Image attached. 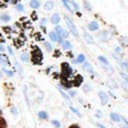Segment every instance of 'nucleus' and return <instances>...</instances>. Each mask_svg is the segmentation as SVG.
Masks as SVG:
<instances>
[{"label":"nucleus","instance_id":"7ed1b4c3","mask_svg":"<svg viewBox=\"0 0 128 128\" xmlns=\"http://www.w3.org/2000/svg\"><path fill=\"white\" fill-rule=\"evenodd\" d=\"M64 19H65V21H66V25H67V27L69 28V30H70V32L74 35V36H78V31H77V28L75 27V25H74V23L67 17V16H65L64 17Z\"/></svg>","mask_w":128,"mask_h":128},{"label":"nucleus","instance_id":"0eeeda50","mask_svg":"<svg viewBox=\"0 0 128 128\" xmlns=\"http://www.w3.org/2000/svg\"><path fill=\"white\" fill-rule=\"evenodd\" d=\"M82 81H83V77L81 75H76L75 78H74V80H72V84L74 86H80V84L82 83Z\"/></svg>","mask_w":128,"mask_h":128},{"label":"nucleus","instance_id":"2eb2a0df","mask_svg":"<svg viewBox=\"0 0 128 128\" xmlns=\"http://www.w3.org/2000/svg\"><path fill=\"white\" fill-rule=\"evenodd\" d=\"M53 7H54V4H53L52 1H48V2H46L45 5H44L45 10H51V9H53Z\"/></svg>","mask_w":128,"mask_h":128},{"label":"nucleus","instance_id":"2f4dec72","mask_svg":"<svg viewBox=\"0 0 128 128\" xmlns=\"http://www.w3.org/2000/svg\"><path fill=\"white\" fill-rule=\"evenodd\" d=\"M122 120H123V121L125 122V124L128 126V121H127V119H126V118H124V117H122Z\"/></svg>","mask_w":128,"mask_h":128},{"label":"nucleus","instance_id":"f8f14e48","mask_svg":"<svg viewBox=\"0 0 128 128\" xmlns=\"http://www.w3.org/2000/svg\"><path fill=\"white\" fill-rule=\"evenodd\" d=\"M110 118H111V120L114 121V122H119V121L121 120L120 115L117 114V113H115V112H112V113L110 114Z\"/></svg>","mask_w":128,"mask_h":128},{"label":"nucleus","instance_id":"ddd939ff","mask_svg":"<svg viewBox=\"0 0 128 128\" xmlns=\"http://www.w3.org/2000/svg\"><path fill=\"white\" fill-rule=\"evenodd\" d=\"M59 21H60V16H59V14H57V13L53 14V16L51 17V22H52V24H58Z\"/></svg>","mask_w":128,"mask_h":128},{"label":"nucleus","instance_id":"79ce46f5","mask_svg":"<svg viewBox=\"0 0 128 128\" xmlns=\"http://www.w3.org/2000/svg\"><path fill=\"white\" fill-rule=\"evenodd\" d=\"M7 1H10V0H7Z\"/></svg>","mask_w":128,"mask_h":128},{"label":"nucleus","instance_id":"473e14b6","mask_svg":"<svg viewBox=\"0 0 128 128\" xmlns=\"http://www.w3.org/2000/svg\"><path fill=\"white\" fill-rule=\"evenodd\" d=\"M6 72V74L7 75H9V76H12V73H11V71H5Z\"/></svg>","mask_w":128,"mask_h":128},{"label":"nucleus","instance_id":"a19ab883","mask_svg":"<svg viewBox=\"0 0 128 128\" xmlns=\"http://www.w3.org/2000/svg\"><path fill=\"white\" fill-rule=\"evenodd\" d=\"M1 112H2V111H1V109H0V113H1Z\"/></svg>","mask_w":128,"mask_h":128},{"label":"nucleus","instance_id":"4c0bfd02","mask_svg":"<svg viewBox=\"0 0 128 128\" xmlns=\"http://www.w3.org/2000/svg\"><path fill=\"white\" fill-rule=\"evenodd\" d=\"M12 2L15 4V3H17V0H12Z\"/></svg>","mask_w":128,"mask_h":128},{"label":"nucleus","instance_id":"f704fd0d","mask_svg":"<svg viewBox=\"0 0 128 128\" xmlns=\"http://www.w3.org/2000/svg\"><path fill=\"white\" fill-rule=\"evenodd\" d=\"M97 126H98V127H100V128H105V127H104L103 125H101V124H99V123L97 124Z\"/></svg>","mask_w":128,"mask_h":128},{"label":"nucleus","instance_id":"a211bd4d","mask_svg":"<svg viewBox=\"0 0 128 128\" xmlns=\"http://www.w3.org/2000/svg\"><path fill=\"white\" fill-rule=\"evenodd\" d=\"M108 85L112 88V89H116L117 88V84L112 80V79H110V80H108Z\"/></svg>","mask_w":128,"mask_h":128},{"label":"nucleus","instance_id":"7c9ffc66","mask_svg":"<svg viewBox=\"0 0 128 128\" xmlns=\"http://www.w3.org/2000/svg\"><path fill=\"white\" fill-rule=\"evenodd\" d=\"M68 128H80V127H79L77 124H72V125H70Z\"/></svg>","mask_w":128,"mask_h":128},{"label":"nucleus","instance_id":"20e7f679","mask_svg":"<svg viewBox=\"0 0 128 128\" xmlns=\"http://www.w3.org/2000/svg\"><path fill=\"white\" fill-rule=\"evenodd\" d=\"M120 76L122 77V86L124 88V90L128 93V75L124 72H120Z\"/></svg>","mask_w":128,"mask_h":128},{"label":"nucleus","instance_id":"393cba45","mask_svg":"<svg viewBox=\"0 0 128 128\" xmlns=\"http://www.w3.org/2000/svg\"><path fill=\"white\" fill-rule=\"evenodd\" d=\"M16 8H17L18 11H21V12L24 11V8H23V6H22L21 4H17V5H16Z\"/></svg>","mask_w":128,"mask_h":128},{"label":"nucleus","instance_id":"f03ea898","mask_svg":"<svg viewBox=\"0 0 128 128\" xmlns=\"http://www.w3.org/2000/svg\"><path fill=\"white\" fill-rule=\"evenodd\" d=\"M61 72H62V76L68 78L70 75L73 74V70L70 67V65L67 62H63L61 63Z\"/></svg>","mask_w":128,"mask_h":128},{"label":"nucleus","instance_id":"58836bf2","mask_svg":"<svg viewBox=\"0 0 128 128\" xmlns=\"http://www.w3.org/2000/svg\"><path fill=\"white\" fill-rule=\"evenodd\" d=\"M122 128H128V126L127 125H123V127Z\"/></svg>","mask_w":128,"mask_h":128},{"label":"nucleus","instance_id":"72a5a7b5","mask_svg":"<svg viewBox=\"0 0 128 128\" xmlns=\"http://www.w3.org/2000/svg\"><path fill=\"white\" fill-rule=\"evenodd\" d=\"M120 51H121V50L119 49V47H116V48H115V52H118V53H119Z\"/></svg>","mask_w":128,"mask_h":128},{"label":"nucleus","instance_id":"4be33fe9","mask_svg":"<svg viewBox=\"0 0 128 128\" xmlns=\"http://www.w3.org/2000/svg\"><path fill=\"white\" fill-rule=\"evenodd\" d=\"M39 117L42 118V119H46V118H47V114H46V112H44V111L39 112Z\"/></svg>","mask_w":128,"mask_h":128},{"label":"nucleus","instance_id":"e433bc0d","mask_svg":"<svg viewBox=\"0 0 128 128\" xmlns=\"http://www.w3.org/2000/svg\"><path fill=\"white\" fill-rule=\"evenodd\" d=\"M70 95H71V96H73V95H75V92H70Z\"/></svg>","mask_w":128,"mask_h":128},{"label":"nucleus","instance_id":"1a4fd4ad","mask_svg":"<svg viewBox=\"0 0 128 128\" xmlns=\"http://www.w3.org/2000/svg\"><path fill=\"white\" fill-rule=\"evenodd\" d=\"M83 35H84V38H85V40H86L87 43H89V44H94V39H93V37H92L88 32L84 31V32H83Z\"/></svg>","mask_w":128,"mask_h":128},{"label":"nucleus","instance_id":"423d86ee","mask_svg":"<svg viewBox=\"0 0 128 128\" xmlns=\"http://www.w3.org/2000/svg\"><path fill=\"white\" fill-rule=\"evenodd\" d=\"M98 95H99V99H100V101H101V104H102V105H105V104L108 102V95L106 94V92L100 91V92L98 93Z\"/></svg>","mask_w":128,"mask_h":128},{"label":"nucleus","instance_id":"f3484780","mask_svg":"<svg viewBox=\"0 0 128 128\" xmlns=\"http://www.w3.org/2000/svg\"><path fill=\"white\" fill-rule=\"evenodd\" d=\"M0 62H2L4 65H9V60L6 58V56L1 55L0 56Z\"/></svg>","mask_w":128,"mask_h":128},{"label":"nucleus","instance_id":"f257e3e1","mask_svg":"<svg viewBox=\"0 0 128 128\" xmlns=\"http://www.w3.org/2000/svg\"><path fill=\"white\" fill-rule=\"evenodd\" d=\"M31 56H32V62L36 65L40 64L42 59H43V54H42V51L40 50V48H38L37 46H35L33 49H32V52H31Z\"/></svg>","mask_w":128,"mask_h":128},{"label":"nucleus","instance_id":"bb28decb","mask_svg":"<svg viewBox=\"0 0 128 128\" xmlns=\"http://www.w3.org/2000/svg\"><path fill=\"white\" fill-rule=\"evenodd\" d=\"M21 59H22L23 61H25V62H26V61H28V57H27V54H26V53L22 54V55H21Z\"/></svg>","mask_w":128,"mask_h":128},{"label":"nucleus","instance_id":"aec40b11","mask_svg":"<svg viewBox=\"0 0 128 128\" xmlns=\"http://www.w3.org/2000/svg\"><path fill=\"white\" fill-rule=\"evenodd\" d=\"M62 46H63L65 49H70V48H71V44H70L69 41H64V42H62Z\"/></svg>","mask_w":128,"mask_h":128},{"label":"nucleus","instance_id":"dca6fc26","mask_svg":"<svg viewBox=\"0 0 128 128\" xmlns=\"http://www.w3.org/2000/svg\"><path fill=\"white\" fill-rule=\"evenodd\" d=\"M30 6H31L32 8H38V7L40 6V2H39L38 0H31Z\"/></svg>","mask_w":128,"mask_h":128},{"label":"nucleus","instance_id":"ea45409f","mask_svg":"<svg viewBox=\"0 0 128 128\" xmlns=\"http://www.w3.org/2000/svg\"><path fill=\"white\" fill-rule=\"evenodd\" d=\"M0 128H6V127H5V126H3V125H1V124H0Z\"/></svg>","mask_w":128,"mask_h":128},{"label":"nucleus","instance_id":"c85d7f7f","mask_svg":"<svg viewBox=\"0 0 128 128\" xmlns=\"http://www.w3.org/2000/svg\"><path fill=\"white\" fill-rule=\"evenodd\" d=\"M70 109H71V110H72V111H73V112H74V113H75L76 115H78V116H80V113H79V112L77 111V109H75L74 107H70Z\"/></svg>","mask_w":128,"mask_h":128},{"label":"nucleus","instance_id":"cd10ccee","mask_svg":"<svg viewBox=\"0 0 128 128\" xmlns=\"http://www.w3.org/2000/svg\"><path fill=\"white\" fill-rule=\"evenodd\" d=\"M52 124H53L54 126H56L57 128H59V127H60V123H59L57 120H53V121H52Z\"/></svg>","mask_w":128,"mask_h":128},{"label":"nucleus","instance_id":"c756f323","mask_svg":"<svg viewBox=\"0 0 128 128\" xmlns=\"http://www.w3.org/2000/svg\"><path fill=\"white\" fill-rule=\"evenodd\" d=\"M59 91H60V93L62 94V96H63V97H64V98L66 99V100H68V101H69V97H68V96H67V95H66L65 93H63V92H62V91H61L60 89H59Z\"/></svg>","mask_w":128,"mask_h":128},{"label":"nucleus","instance_id":"6e6552de","mask_svg":"<svg viewBox=\"0 0 128 128\" xmlns=\"http://www.w3.org/2000/svg\"><path fill=\"white\" fill-rule=\"evenodd\" d=\"M83 69H84V71H86L87 73H90V74H92V73L94 72L93 67L91 66V64H90L89 62H85V63L83 64Z\"/></svg>","mask_w":128,"mask_h":128},{"label":"nucleus","instance_id":"c9c22d12","mask_svg":"<svg viewBox=\"0 0 128 128\" xmlns=\"http://www.w3.org/2000/svg\"><path fill=\"white\" fill-rule=\"evenodd\" d=\"M0 51L2 52V51H4V48H3V46L2 45H0Z\"/></svg>","mask_w":128,"mask_h":128},{"label":"nucleus","instance_id":"9b49d317","mask_svg":"<svg viewBox=\"0 0 128 128\" xmlns=\"http://www.w3.org/2000/svg\"><path fill=\"white\" fill-rule=\"evenodd\" d=\"M88 28H89V30H91V31H96V30L99 28V24H98L96 21H92V22H90V23L88 24Z\"/></svg>","mask_w":128,"mask_h":128},{"label":"nucleus","instance_id":"4468645a","mask_svg":"<svg viewBox=\"0 0 128 128\" xmlns=\"http://www.w3.org/2000/svg\"><path fill=\"white\" fill-rule=\"evenodd\" d=\"M98 60H99L100 62H102L103 65H105V66H107V67H110L109 62H108V60H107L105 57H103V56H99V57H98Z\"/></svg>","mask_w":128,"mask_h":128},{"label":"nucleus","instance_id":"39448f33","mask_svg":"<svg viewBox=\"0 0 128 128\" xmlns=\"http://www.w3.org/2000/svg\"><path fill=\"white\" fill-rule=\"evenodd\" d=\"M55 30H56V33L58 34V36H59L61 39L66 38V37L68 36V32H67L65 29H63L62 27H60V26H57Z\"/></svg>","mask_w":128,"mask_h":128},{"label":"nucleus","instance_id":"9d476101","mask_svg":"<svg viewBox=\"0 0 128 128\" xmlns=\"http://www.w3.org/2000/svg\"><path fill=\"white\" fill-rule=\"evenodd\" d=\"M49 35H50L51 40H53V41H58V42H61V43H62V39L58 36V34H57L55 31H51Z\"/></svg>","mask_w":128,"mask_h":128},{"label":"nucleus","instance_id":"a878e982","mask_svg":"<svg viewBox=\"0 0 128 128\" xmlns=\"http://www.w3.org/2000/svg\"><path fill=\"white\" fill-rule=\"evenodd\" d=\"M45 47H46V49H47L48 51H51V49H52L51 44H50V43H48V42H45Z\"/></svg>","mask_w":128,"mask_h":128},{"label":"nucleus","instance_id":"b1692460","mask_svg":"<svg viewBox=\"0 0 128 128\" xmlns=\"http://www.w3.org/2000/svg\"><path fill=\"white\" fill-rule=\"evenodd\" d=\"M1 20H3V21H9L10 20V17L8 15H2L1 16Z\"/></svg>","mask_w":128,"mask_h":128},{"label":"nucleus","instance_id":"412c9836","mask_svg":"<svg viewBox=\"0 0 128 128\" xmlns=\"http://www.w3.org/2000/svg\"><path fill=\"white\" fill-rule=\"evenodd\" d=\"M84 60H85V56H84L83 54H80V55H78V57H77V62H79V63H82V62H84Z\"/></svg>","mask_w":128,"mask_h":128},{"label":"nucleus","instance_id":"5701e85b","mask_svg":"<svg viewBox=\"0 0 128 128\" xmlns=\"http://www.w3.org/2000/svg\"><path fill=\"white\" fill-rule=\"evenodd\" d=\"M0 124H1V125H3V126H5V127L7 126V123H6L5 119H4L3 117H1V116H0Z\"/></svg>","mask_w":128,"mask_h":128},{"label":"nucleus","instance_id":"6ab92c4d","mask_svg":"<svg viewBox=\"0 0 128 128\" xmlns=\"http://www.w3.org/2000/svg\"><path fill=\"white\" fill-rule=\"evenodd\" d=\"M120 67L122 68V70L128 71V62H121L120 63Z\"/></svg>","mask_w":128,"mask_h":128}]
</instances>
